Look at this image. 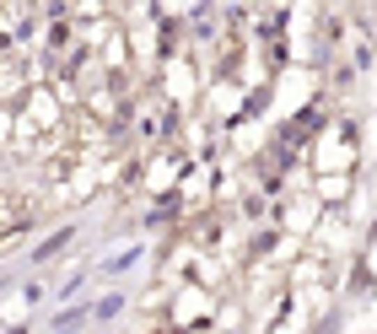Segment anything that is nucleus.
<instances>
[{
	"mask_svg": "<svg viewBox=\"0 0 377 334\" xmlns=\"http://www.w3.org/2000/svg\"><path fill=\"white\" fill-rule=\"evenodd\" d=\"M11 334H22V329H11Z\"/></svg>",
	"mask_w": 377,
	"mask_h": 334,
	"instance_id": "obj_1",
	"label": "nucleus"
}]
</instances>
